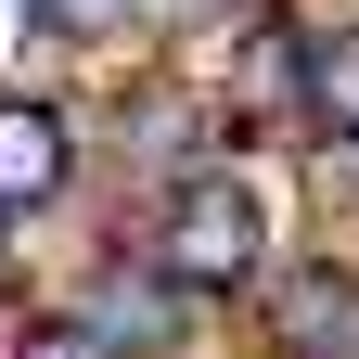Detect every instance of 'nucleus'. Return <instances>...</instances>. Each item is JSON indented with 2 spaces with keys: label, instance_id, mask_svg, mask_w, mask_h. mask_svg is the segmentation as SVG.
<instances>
[{
  "label": "nucleus",
  "instance_id": "nucleus-1",
  "mask_svg": "<svg viewBox=\"0 0 359 359\" xmlns=\"http://www.w3.org/2000/svg\"><path fill=\"white\" fill-rule=\"evenodd\" d=\"M142 257H154L167 283L205 308V295L257 283V257H269V218H257V193H244V180L205 154V167H180V180H167V231H154Z\"/></svg>",
  "mask_w": 359,
  "mask_h": 359
},
{
  "label": "nucleus",
  "instance_id": "nucleus-2",
  "mask_svg": "<svg viewBox=\"0 0 359 359\" xmlns=\"http://www.w3.org/2000/svg\"><path fill=\"white\" fill-rule=\"evenodd\" d=\"M180 321H193V295L167 283V269L142 257V269H103V283L77 295V334L103 346V359H142V346H180Z\"/></svg>",
  "mask_w": 359,
  "mask_h": 359
},
{
  "label": "nucleus",
  "instance_id": "nucleus-3",
  "mask_svg": "<svg viewBox=\"0 0 359 359\" xmlns=\"http://www.w3.org/2000/svg\"><path fill=\"white\" fill-rule=\"evenodd\" d=\"M65 180H77V128L52 103H0V205L26 218V205H52Z\"/></svg>",
  "mask_w": 359,
  "mask_h": 359
},
{
  "label": "nucleus",
  "instance_id": "nucleus-4",
  "mask_svg": "<svg viewBox=\"0 0 359 359\" xmlns=\"http://www.w3.org/2000/svg\"><path fill=\"white\" fill-rule=\"evenodd\" d=\"M295 128H308V142H359V26H308V65H295Z\"/></svg>",
  "mask_w": 359,
  "mask_h": 359
},
{
  "label": "nucleus",
  "instance_id": "nucleus-5",
  "mask_svg": "<svg viewBox=\"0 0 359 359\" xmlns=\"http://www.w3.org/2000/svg\"><path fill=\"white\" fill-rule=\"evenodd\" d=\"M269 321H283V359H346V334H359V283H346V269H283Z\"/></svg>",
  "mask_w": 359,
  "mask_h": 359
},
{
  "label": "nucleus",
  "instance_id": "nucleus-6",
  "mask_svg": "<svg viewBox=\"0 0 359 359\" xmlns=\"http://www.w3.org/2000/svg\"><path fill=\"white\" fill-rule=\"evenodd\" d=\"M231 128H205V103L193 90H142L128 103V167H154V180H180V167H205Z\"/></svg>",
  "mask_w": 359,
  "mask_h": 359
},
{
  "label": "nucleus",
  "instance_id": "nucleus-7",
  "mask_svg": "<svg viewBox=\"0 0 359 359\" xmlns=\"http://www.w3.org/2000/svg\"><path fill=\"white\" fill-rule=\"evenodd\" d=\"M26 13H39V26H52V39H103V26L128 13V0H26Z\"/></svg>",
  "mask_w": 359,
  "mask_h": 359
},
{
  "label": "nucleus",
  "instance_id": "nucleus-8",
  "mask_svg": "<svg viewBox=\"0 0 359 359\" xmlns=\"http://www.w3.org/2000/svg\"><path fill=\"white\" fill-rule=\"evenodd\" d=\"M218 13H231V26H244V13H269V0H218Z\"/></svg>",
  "mask_w": 359,
  "mask_h": 359
},
{
  "label": "nucleus",
  "instance_id": "nucleus-9",
  "mask_svg": "<svg viewBox=\"0 0 359 359\" xmlns=\"http://www.w3.org/2000/svg\"><path fill=\"white\" fill-rule=\"evenodd\" d=\"M0 244H13V205H0Z\"/></svg>",
  "mask_w": 359,
  "mask_h": 359
}]
</instances>
